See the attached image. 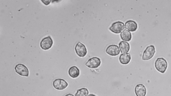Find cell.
<instances>
[{"mask_svg": "<svg viewBox=\"0 0 171 96\" xmlns=\"http://www.w3.org/2000/svg\"><path fill=\"white\" fill-rule=\"evenodd\" d=\"M155 67L158 71L164 73L167 67L166 61L162 58H157L155 62Z\"/></svg>", "mask_w": 171, "mask_h": 96, "instance_id": "cell-1", "label": "cell"}, {"mask_svg": "<svg viewBox=\"0 0 171 96\" xmlns=\"http://www.w3.org/2000/svg\"><path fill=\"white\" fill-rule=\"evenodd\" d=\"M124 24L122 22L118 21L113 23L111 27L109 28V30L113 33L115 34H119L124 29Z\"/></svg>", "mask_w": 171, "mask_h": 96, "instance_id": "cell-3", "label": "cell"}, {"mask_svg": "<svg viewBox=\"0 0 171 96\" xmlns=\"http://www.w3.org/2000/svg\"><path fill=\"white\" fill-rule=\"evenodd\" d=\"M131 59V54L128 53L122 54L119 57L120 63L124 65L128 64L130 62Z\"/></svg>", "mask_w": 171, "mask_h": 96, "instance_id": "cell-12", "label": "cell"}, {"mask_svg": "<svg viewBox=\"0 0 171 96\" xmlns=\"http://www.w3.org/2000/svg\"><path fill=\"white\" fill-rule=\"evenodd\" d=\"M120 36L121 39L124 41H129L131 40L132 35L131 33L129 31L127 30L123 31L121 34Z\"/></svg>", "mask_w": 171, "mask_h": 96, "instance_id": "cell-15", "label": "cell"}, {"mask_svg": "<svg viewBox=\"0 0 171 96\" xmlns=\"http://www.w3.org/2000/svg\"><path fill=\"white\" fill-rule=\"evenodd\" d=\"M100 59L97 57H93L89 60L85 65L88 68H98L101 65Z\"/></svg>", "mask_w": 171, "mask_h": 96, "instance_id": "cell-7", "label": "cell"}, {"mask_svg": "<svg viewBox=\"0 0 171 96\" xmlns=\"http://www.w3.org/2000/svg\"><path fill=\"white\" fill-rule=\"evenodd\" d=\"M106 51L107 53L111 56H116L120 53L118 46L115 45L109 46L107 48Z\"/></svg>", "mask_w": 171, "mask_h": 96, "instance_id": "cell-9", "label": "cell"}, {"mask_svg": "<svg viewBox=\"0 0 171 96\" xmlns=\"http://www.w3.org/2000/svg\"><path fill=\"white\" fill-rule=\"evenodd\" d=\"M16 72L20 75L27 77L29 75V71L26 66L21 64H18L15 67Z\"/></svg>", "mask_w": 171, "mask_h": 96, "instance_id": "cell-6", "label": "cell"}, {"mask_svg": "<svg viewBox=\"0 0 171 96\" xmlns=\"http://www.w3.org/2000/svg\"><path fill=\"white\" fill-rule=\"evenodd\" d=\"M42 1L43 2H46V3H44V4L46 5H48L50 4V2H51V1Z\"/></svg>", "mask_w": 171, "mask_h": 96, "instance_id": "cell-17", "label": "cell"}, {"mask_svg": "<svg viewBox=\"0 0 171 96\" xmlns=\"http://www.w3.org/2000/svg\"><path fill=\"white\" fill-rule=\"evenodd\" d=\"M156 52L155 47L153 45L147 47L144 53L142 59L144 60H148L150 59L154 56Z\"/></svg>", "mask_w": 171, "mask_h": 96, "instance_id": "cell-2", "label": "cell"}, {"mask_svg": "<svg viewBox=\"0 0 171 96\" xmlns=\"http://www.w3.org/2000/svg\"><path fill=\"white\" fill-rule=\"evenodd\" d=\"M119 47L121 53L123 54L127 53L130 48L129 44L124 41H121L119 43Z\"/></svg>", "mask_w": 171, "mask_h": 96, "instance_id": "cell-13", "label": "cell"}, {"mask_svg": "<svg viewBox=\"0 0 171 96\" xmlns=\"http://www.w3.org/2000/svg\"><path fill=\"white\" fill-rule=\"evenodd\" d=\"M75 49L77 55L80 57H85L87 53L86 47L80 42H79L76 45Z\"/></svg>", "mask_w": 171, "mask_h": 96, "instance_id": "cell-4", "label": "cell"}, {"mask_svg": "<svg viewBox=\"0 0 171 96\" xmlns=\"http://www.w3.org/2000/svg\"><path fill=\"white\" fill-rule=\"evenodd\" d=\"M135 92L137 96H145L147 93V89L144 85L139 84L136 86Z\"/></svg>", "mask_w": 171, "mask_h": 96, "instance_id": "cell-10", "label": "cell"}, {"mask_svg": "<svg viewBox=\"0 0 171 96\" xmlns=\"http://www.w3.org/2000/svg\"><path fill=\"white\" fill-rule=\"evenodd\" d=\"M65 96H74V95H73L71 94H69L67 95H66Z\"/></svg>", "mask_w": 171, "mask_h": 96, "instance_id": "cell-18", "label": "cell"}, {"mask_svg": "<svg viewBox=\"0 0 171 96\" xmlns=\"http://www.w3.org/2000/svg\"><path fill=\"white\" fill-rule=\"evenodd\" d=\"M125 28L126 29L129 31L134 32L137 30V25L135 22L130 20L127 22L125 23Z\"/></svg>", "mask_w": 171, "mask_h": 96, "instance_id": "cell-11", "label": "cell"}, {"mask_svg": "<svg viewBox=\"0 0 171 96\" xmlns=\"http://www.w3.org/2000/svg\"><path fill=\"white\" fill-rule=\"evenodd\" d=\"M69 74L71 77L73 78H77L80 74V70L77 67L73 66L69 68Z\"/></svg>", "mask_w": 171, "mask_h": 96, "instance_id": "cell-14", "label": "cell"}, {"mask_svg": "<svg viewBox=\"0 0 171 96\" xmlns=\"http://www.w3.org/2000/svg\"><path fill=\"white\" fill-rule=\"evenodd\" d=\"M53 86L56 89L62 90L64 89L68 86V84L64 80L61 79H56L53 82Z\"/></svg>", "mask_w": 171, "mask_h": 96, "instance_id": "cell-8", "label": "cell"}, {"mask_svg": "<svg viewBox=\"0 0 171 96\" xmlns=\"http://www.w3.org/2000/svg\"><path fill=\"white\" fill-rule=\"evenodd\" d=\"M88 96H96L94 94H90L89 95H88Z\"/></svg>", "mask_w": 171, "mask_h": 96, "instance_id": "cell-19", "label": "cell"}, {"mask_svg": "<svg viewBox=\"0 0 171 96\" xmlns=\"http://www.w3.org/2000/svg\"><path fill=\"white\" fill-rule=\"evenodd\" d=\"M88 89L86 88H82L77 91L75 96H88Z\"/></svg>", "mask_w": 171, "mask_h": 96, "instance_id": "cell-16", "label": "cell"}, {"mask_svg": "<svg viewBox=\"0 0 171 96\" xmlns=\"http://www.w3.org/2000/svg\"><path fill=\"white\" fill-rule=\"evenodd\" d=\"M53 43V41L51 38L49 36L44 38L41 41L40 46L43 50H47L52 47Z\"/></svg>", "mask_w": 171, "mask_h": 96, "instance_id": "cell-5", "label": "cell"}]
</instances>
